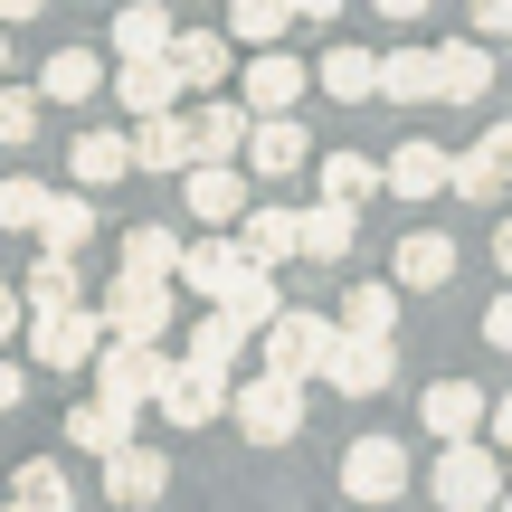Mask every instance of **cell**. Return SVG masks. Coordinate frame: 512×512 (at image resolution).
<instances>
[{"instance_id":"277c9868","label":"cell","mask_w":512,"mask_h":512,"mask_svg":"<svg viewBox=\"0 0 512 512\" xmlns=\"http://www.w3.org/2000/svg\"><path fill=\"white\" fill-rule=\"evenodd\" d=\"M95 332H105V342H162V332H171V285H152V275H114Z\"/></svg>"},{"instance_id":"d4e9b609","label":"cell","mask_w":512,"mask_h":512,"mask_svg":"<svg viewBox=\"0 0 512 512\" xmlns=\"http://www.w3.org/2000/svg\"><path fill=\"white\" fill-rule=\"evenodd\" d=\"M275 304H285V285H275L266 266H247V275H238V285H228L209 313H219L228 332H266V323H275Z\"/></svg>"},{"instance_id":"8fae6325","label":"cell","mask_w":512,"mask_h":512,"mask_svg":"<svg viewBox=\"0 0 512 512\" xmlns=\"http://www.w3.org/2000/svg\"><path fill=\"white\" fill-rule=\"evenodd\" d=\"M503 171H512V124L475 133V152H446V190H465L475 209H503Z\"/></svg>"},{"instance_id":"60d3db41","label":"cell","mask_w":512,"mask_h":512,"mask_svg":"<svg viewBox=\"0 0 512 512\" xmlns=\"http://www.w3.org/2000/svg\"><path fill=\"white\" fill-rule=\"evenodd\" d=\"M38 114H48V105H38L29 86H0V143H10V152L38 143Z\"/></svg>"},{"instance_id":"2e32d148","label":"cell","mask_w":512,"mask_h":512,"mask_svg":"<svg viewBox=\"0 0 512 512\" xmlns=\"http://www.w3.org/2000/svg\"><path fill=\"white\" fill-rule=\"evenodd\" d=\"M181 209H190L200 228H228V219L247 209V181H238L228 162H190V171H181Z\"/></svg>"},{"instance_id":"f35d334b","label":"cell","mask_w":512,"mask_h":512,"mask_svg":"<svg viewBox=\"0 0 512 512\" xmlns=\"http://www.w3.org/2000/svg\"><path fill=\"white\" fill-rule=\"evenodd\" d=\"M67 162H76V181H86V190L124 181V133H76V152H67Z\"/></svg>"},{"instance_id":"cb8c5ba5","label":"cell","mask_w":512,"mask_h":512,"mask_svg":"<svg viewBox=\"0 0 512 512\" xmlns=\"http://www.w3.org/2000/svg\"><path fill=\"white\" fill-rule=\"evenodd\" d=\"M124 171H190V143H181V114H143L124 133Z\"/></svg>"},{"instance_id":"681fc988","label":"cell","mask_w":512,"mask_h":512,"mask_svg":"<svg viewBox=\"0 0 512 512\" xmlns=\"http://www.w3.org/2000/svg\"><path fill=\"white\" fill-rule=\"evenodd\" d=\"M380 19H427V0H380Z\"/></svg>"},{"instance_id":"4316f807","label":"cell","mask_w":512,"mask_h":512,"mask_svg":"<svg viewBox=\"0 0 512 512\" xmlns=\"http://www.w3.org/2000/svg\"><path fill=\"white\" fill-rule=\"evenodd\" d=\"M10 512H76L67 465H57V456H29V465L10 475Z\"/></svg>"},{"instance_id":"9c48e42d","label":"cell","mask_w":512,"mask_h":512,"mask_svg":"<svg viewBox=\"0 0 512 512\" xmlns=\"http://www.w3.org/2000/svg\"><path fill=\"white\" fill-rule=\"evenodd\" d=\"M342 494H351V503H399V494H408V446H399V437H351Z\"/></svg>"},{"instance_id":"ab89813d","label":"cell","mask_w":512,"mask_h":512,"mask_svg":"<svg viewBox=\"0 0 512 512\" xmlns=\"http://www.w3.org/2000/svg\"><path fill=\"white\" fill-rule=\"evenodd\" d=\"M238 342H247V332H228L219 313H200V332H190L181 361H190V370H228V361H238Z\"/></svg>"},{"instance_id":"83f0119b","label":"cell","mask_w":512,"mask_h":512,"mask_svg":"<svg viewBox=\"0 0 512 512\" xmlns=\"http://www.w3.org/2000/svg\"><path fill=\"white\" fill-rule=\"evenodd\" d=\"M95 86H105V67H95V48H57L48 67H38V105H86Z\"/></svg>"},{"instance_id":"7bdbcfd3","label":"cell","mask_w":512,"mask_h":512,"mask_svg":"<svg viewBox=\"0 0 512 512\" xmlns=\"http://www.w3.org/2000/svg\"><path fill=\"white\" fill-rule=\"evenodd\" d=\"M503 29H512V0H475V38H484V48H494Z\"/></svg>"},{"instance_id":"9a60e30c","label":"cell","mask_w":512,"mask_h":512,"mask_svg":"<svg viewBox=\"0 0 512 512\" xmlns=\"http://www.w3.org/2000/svg\"><path fill=\"white\" fill-rule=\"evenodd\" d=\"M418 418H427V437H437V446H465V437H484V389L475 380H437L418 399Z\"/></svg>"},{"instance_id":"8d00e7d4","label":"cell","mask_w":512,"mask_h":512,"mask_svg":"<svg viewBox=\"0 0 512 512\" xmlns=\"http://www.w3.org/2000/svg\"><path fill=\"white\" fill-rule=\"evenodd\" d=\"M323 95H342V105H361L370 95V48H323V67H304Z\"/></svg>"},{"instance_id":"74e56055","label":"cell","mask_w":512,"mask_h":512,"mask_svg":"<svg viewBox=\"0 0 512 512\" xmlns=\"http://www.w3.org/2000/svg\"><path fill=\"white\" fill-rule=\"evenodd\" d=\"M171 266H181V238H171V228H133V238H124V275L171 285Z\"/></svg>"},{"instance_id":"30bf717a","label":"cell","mask_w":512,"mask_h":512,"mask_svg":"<svg viewBox=\"0 0 512 512\" xmlns=\"http://www.w3.org/2000/svg\"><path fill=\"white\" fill-rule=\"evenodd\" d=\"M171 494V456H162V446H114V456H105V503L114 512H152V503H162Z\"/></svg>"},{"instance_id":"484cf974","label":"cell","mask_w":512,"mask_h":512,"mask_svg":"<svg viewBox=\"0 0 512 512\" xmlns=\"http://www.w3.org/2000/svg\"><path fill=\"white\" fill-rule=\"evenodd\" d=\"M162 67L181 76V86H219V76H228V38H219V29H171Z\"/></svg>"},{"instance_id":"7402d4cb","label":"cell","mask_w":512,"mask_h":512,"mask_svg":"<svg viewBox=\"0 0 512 512\" xmlns=\"http://www.w3.org/2000/svg\"><path fill=\"white\" fill-rule=\"evenodd\" d=\"M181 143H190V162H228V152L247 143V105H219V95H209L200 114H181Z\"/></svg>"},{"instance_id":"f907efd6","label":"cell","mask_w":512,"mask_h":512,"mask_svg":"<svg viewBox=\"0 0 512 512\" xmlns=\"http://www.w3.org/2000/svg\"><path fill=\"white\" fill-rule=\"evenodd\" d=\"M0 67H10V29H0Z\"/></svg>"},{"instance_id":"52a82bcc","label":"cell","mask_w":512,"mask_h":512,"mask_svg":"<svg viewBox=\"0 0 512 512\" xmlns=\"http://www.w3.org/2000/svg\"><path fill=\"white\" fill-rule=\"evenodd\" d=\"M484 95H494V48L484 38L427 48V105H484Z\"/></svg>"},{"instance_id":"ee69618b","label":"cell","mask_w":512,"mask_h":512,"mask_svg":"<svg viewBox=\"0 0 512 512\" xmlns=\"http://www.w3.org/2000/svg\"><path fill=\"white\" fill-rule=\"evenodd\" d=\"M484 342L512 351V294H503V304H484Z\"/></svg>"},{"instance_id":"7dc6e473","label":"cell","mask_w":512,"mask_h":512,"mask_svg":"<svg viewBox=\"0 0 512 512\" xmlns=\"http://www.w3.org/2000/svg\"><path fill=\"white\" fill-rule=\"evenodd\" d=\"M19 332V294H10V275H0V342Z\"/></svg>"},{"instance_id":"8992f818","label":"cell","mask_w":512,"mask_h":512,"mask_svg":"<svg viewBox=\"0 0 512 512\" xmlns=\"http://www.w3.org/2000/svg\"><path fill=\"white\" fill-rule=\"evenodd\" d=\"M323 351H332V323H323V313L275 304V323H266V380H313Z\"/></svg>"},{"instance_id":"d6a6232c","label":"cell","mask_w":512,"mask_h":512,"mask_svg":"<svg viewBox=\"0 0 512 512\" xmlns=\"http://www.w3.org/2000/svg\"><path fill=\"white\" fill-rule=\"evenodd\" d=\"M389 323H399V285H342V323H332V332H370V342H389Z\"/></svg>"},{"instance_id":"f1b7e54d","label":"cell","mask_w":512,"mask_h":512,"mask_svg":"<svg viewBox=\"0 0 512 512\" xmlns=\"http://www.w3.org/2000/svg\"><path fill=\"white\" fill-rule=\"evenodd\" d=\"M10 294H19V313H57V304H76V294H86V275H76V256H38Z\"/></svg>"},{"instance_id":"f546056e","label":"cell","mask_w":512,"mask_h":512,"mask_svg":"<svg viewBox=\"0 0 512 512\" xmlns=\"http://www.w3.org/2000/svg\"><path fill=\"white\" fill-rule=\"evenodd\" d=\"M238 219H247V228H238V256L275 275V266L294 256V209H238Z\"/></svg>"},{"instance_id":"d6986e66","label":"cell","mask_w":512,"mask_h":512,"mask_svg":"<svg viewBox=\"0 0 512 512\" xmlns=\"http://www.w3.org/2000/svg\"><path fill=\"white\" fill-rule=\"evenodd\" d=\"M238 275H247L238 238H219V228H209V238H190V247H181V266H171V285H200L209 304H219V294L238 285Z\"/></svg>"},{"instance_id":"3957f363","label":"cell","mask_w":512,"mask_h":512,"mask_svg":"<svg viewBox=\"0 0 512 512\" xmlns=\"http://www.w3.org/2000/svg\"><path fill=\"white\" fill-rule=\"evenodd\" d=\"M228 418H238L256 446H294L304 437V380H266V370H256L247 389H228Z\"/></svg>"},{"instance_id":"d590c367","label":"cell","mask_w":512,"mask_h":512,"mask_svg":"<svg viewBox=\"0 0 512 512\" xmlns=\"http://www.w3.org/2000/svg\"><path fill=\"white\" fill-rule=\"evenodd\" d=\"M370 190H380V162H370V152H323V200L361 209Z\"/></svg>"},{"instance_id":"836d02e7","label":"cell","mask_w":512,"mask_h":512,"mask_svg":"<svg viewBox=\"0 0 512 512\" xmlns=\"http://www.w3.org/2000/svg\"><path fill=\"white\" fill-rule=\"evenodd\" d=\"M57 437H67L76 456H114V446H124L133 427L114 418V408H95V399H86V408H67V427H57Z\"/></svg>"},{"instance_id":"b9f144b4","label":"cell","mask_w":512,"mask_h":512,"mask_svg":"<svg viewBox=\"0 0 512 512\" xmlns=\"http://www.w3.org/2000/svg\"><path fill=\"white\" fill-rule=\"evenodd\" d=\"M38 209H48V181H0V228H38Z\"/></svg>"},{"instance_id":"c3c4849f","label":"cell","mask_w":512,"mask_h":512,"mask_svg":"<svg viewBox=\"0 0 512 512\" xmlns=\"http://www.w3.org/2000/svg\"><path fill=\"white\" fill-rule=\"evenodd\" d=\"M294 19H342V0H285Z\"/></svg>"},{"instance_id":"ffe728a7","label":"cell","mask_w":512,"mask_h":512,"mask_svg":"<svg viewBox=\"0 0 512 512\" xmlns=\"http://www.w3.org/2000/svg\"><path fill=\"white\" fill-rule=\"evenodd\" d=\"M313 76H304V57H285V48H256L247 57V114H294V95H304Z\"/></svg>"},{"instance_id":"ac0fdd59","label":"cell","mask_w":512,"mask_h":512,"mask_svg":"<svg viewBox=\"0 0 512 512\" xmlns=\"http://www.w3.org/2000/svg\"><path fill=\"white\" fill-rule=\"evenodd\" d=\"M351 228H361V209H342V200L294 209V256H313V266H342V256H351Z\"/></svg>"},{"instance_id":"44dd1931","label":"cell","mask_w":512,"mask_h":512,"mask_svg":"<svg viewBox=\"0 0 512 512\" xmlns=\"http://www.w3.org/2000/svg\"><path fill=\"white\" fill-rule=\"evenodd\" d=\"M380 190H399L408 209H427V200H437V190H446V152L427 143V133H418V143H399V152H389V162H380Z\"/></svg>"},{"instance_id":"ba28073f","label":"cell","mask_w":512,"mask_h":512,"mask_svg":"<svg viewBox=\"0 0 512 512\" xmlns=\"http://www.w3.org/2000/svg\"><path fill=\"white\" fill-rule=\"evenodd\" d=\"M313 380H332L342 399H380V389L399 380V351L370 342V332H332V351H323V370H313Z\"/></svg>"},{"instance_id":"603a6c76","label":"cell","mask_w":512,"mask_h":512,"mask_svg":"<svg viewBox=\"0 0 512 512\" xmlns=\"http://www.w3.org/2000/svg\"><path fill=\"white\" fill-rule=\"evenodd\" d=\"M29 238H38V256H76V247L95 238L86 190H48V209H38V228H29Z\"/></svg>"},{"instance_id":"5bb4252c","label":"cell","mask_w":512,"mask_h":512,"mask_svg":"<svg viewBox=\"0 0 512 512\" xmlns=\"http://www.w3.org/2000/svg\"><path fill=\"white\" fill-rule=\"evenodd\" d=\"M247 162L266 171V181H294V171L313 162V133L294 124V114H247Z\"/></svg>"},{"instance_id":"1f68e13d","label":"cell","mask_w":512,"mask_h":512,"mask_svg":"<svg viewBox=\"0 0 512 512\" xmlns=\"http://www.w3.org/2000/svg\"><path fill=\"white\" fill-rule=\"evenodd\" d=\"M370 95H389V105H427V48L370 57Z\"/></svg>"},{"instance_id":"7c38bea8","label":"cell","mask_w":512,"mask_h":512,"mask_svg":"<svg viewBox=\"0 0 512 512\" xmlns=\"http://www.w3.org/2000/svg\"><path fill=\"white\" fill-rule=\"evenodd\" d=\"M152 408H162L171 427H209V418H228V370H190V361H171V380L152 389Z\"/></svg>"},{"instance_id":"e0dca14e","label":"cell","mask_w":512,"mask_h":512,"mask_svg":"<svg viewBox=\"0 0 512 512\" xmlns=\"http://www.w3.org/2000/svg\"><path fill=\"white\" fill-rule=\"evenodd\" d=\"M114 105L143 124V114H181V76L162 67V57H124L114 67Z\"/></svg>"},{"instance_id":"5b68a950","label":"cell","mask_w":512,"mask_h":512,"mask_svg":"<svg viewBox=\"0 0 512 512\" xmlns=\"http://www.w3.org/2000/svg\"><path fill=\"white\" fill-rule=\"evenodd\" d=\"M19 342H29V361H48V370H86L105 332H95L86 304H57V313H19Z\"/></svg>"},{"instance_id":"f6af8a7d","label":"cell","mask_w":512,"mask_h":512,"mask_svg":"<svg viewBox=\"0 0 512 512\" xmlns=\"http://www.w3.org/2000/svg\"><path fill=\"white\" fill-rule=\"evenodd\" d=\"M19 399H29V370H19V361H0V418H10Z\"/></svg>"},{"instance_id":"7a4b0ae2","label":"cell","mask_w":512,"mask_h":512,"mask_svg":"<svg viewBox=\"0 0 512 512\" xmlns=\"http://www.w3.org/2000/svg\"><path fill=\"white\" fill-rule=\"evenodd\" d=\"M427 503L437 512H494L503 503V475H494V446H437V465H427Z\"/></svg>"},{"instance_id":"6da1fadb","label":"cell","mask_w":512,"mask_h":512,"mask_svg":"<svg viewBox=\"0 0 512 512\" xmlns=\"http://www.w3.org/2000/svg\"><path fill=\"white\" fill-rule=\"evenodd\" d=\"M95 408H114V418H143V408H152V389H162L171 380V361H162V342H95Z\"/></svg>"},{"instance_id":"bcb514c9","label":"cell","mask_w":512,"mask_h":512,"mask_svg":"<svg viewBox=\"0 0 512 512\" xmlns=\"http://www.w3.org/2000/svg\"><path fill=\"white\" fill-rule=\"evenodd\" d=\"M48 0H0V29H19V19H38Z\"/></svg>"},{"instance_id":"4fadbf2b","label":"cell","mask_w":512,"mask_h":512,"mask_svg":"<svg viewBox=\"0 0 512 512\" xmlns=\"http://www.w3.org/2000/svg\"><path fill=\"white\" fill-rule=\"evenodd\" d=\"M389 285H408V294H446V285H456V238H446V228H408L399 256H389Z\"/></svg>"},{"instance_id":"e575fe53","label":"cell","mask_w":512,"mask_h":512,"mask_svg":"<svg viewBox=\"0 0 512 512\" xmlns=\"http://www.w3.org/2000/svg\"><path fill=\"white\" fill-rule=\"evenodd\" d=\"M294 10L285 0H228V38H247V48H285Z\"/></svg>"},{"instance_id":"4dcf8cb0","label":"cell","mask_w":512,"mask_h":512,"mask_svg":"<svg viewBox=\"0 0 512 512\" xmlns=\"http://www.w3.org/2000/svg\"><path fill=\"white\" fill-rule=\"evenodd\" d=\"M162 48H171V10H162V0L114 10V57H162Z\"/></svg>"}]
</instances>
